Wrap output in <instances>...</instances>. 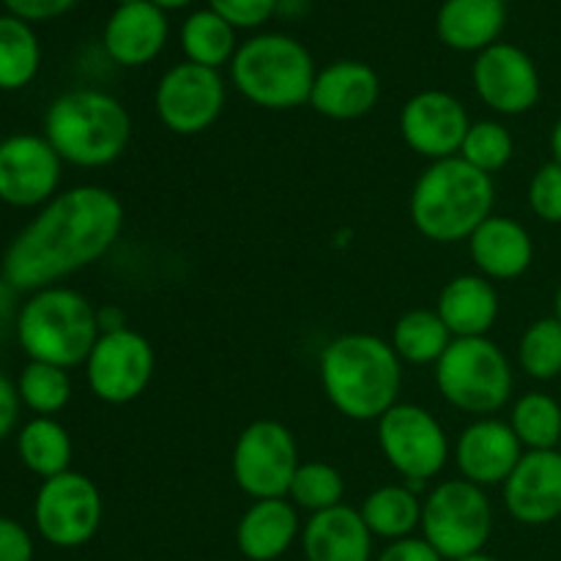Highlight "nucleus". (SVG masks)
I'll use <instances>...</instances> for the list:
<instances>
[{
  "label": "nucleus",
  "mask_w": 561,
  "mask_h": 561,
  "mask_svg": "<svg viewBox=\"0 0 561 561\" xmlns=\"http://www.w3.org/2000/svg\"><path fill=\"white\" fill-rule=\"evenodd\" d=\"M124 206L102 186H75L53 197L11 241L3 277L16 290H44L60 277L91 266L118 239Z\"/></svg>",
  "instance_id": "nucleus-1"
},
{
  "label": "nucleus",
  "mask_w": 561,
  "mask_h": 561,
  "mask_svg": "<svg viewBox=\"0 0 561 561\" xmlns=\"http://www.w3.org/2000/svg\"><path fill=\"white\" fill-rule=\"evenodd\" d=\"M321 381L329 403L343 416L356 422L381 420L398 405V354L376 334H343L323 348Z\"/></svg>",
  "instance_id": "nucleus-2"
},
{
  "label": "nucleus",
  "mask_w": 561,
  "mask_h": 561,
  "mask_svg": "<svg viewBox=\"0 0 561 561\" xmlns=\"http://www.w3.org/2000/svg\"><path fill=\"white\" fill-rule=\"evenodd\" d=\"M496 186L493 179L463 157L433 162L420 175L411 195V219L425 239L438 244L471 239L491 217Z\"/></svg>",
  "instance_id": "nucleus-3"
},
{
  "label": "nucleus",
  "mask_w": 561,
  "mask_h": 561,
  "mask_svg": "<svg viewBox=\"0 0 561 561\" xmlns=\"http://www.w3.org/2000/svg\"><path fill=\"white\" fill-rule=\"evenodd\" d=\"M44 137L66 162L104 168L129 146L131 118L110 93L69 91L49 104Z\"/></svg>",
  "instance_id": "nucleus-4"
},
{
  "label": "nucleus",
  "mask_w": 561,
  "mask_h": 561,
  "mask_svg": "<svg viewBox=\"0 0 561 561\" xmlns=\"http://www.w3.org/2000/svg\"><path fill=\"white\" fill-rule=\"evenodd\" d=\"M16 340L31 362L66 370L88 362L99 340V316L77 290L44 288L22 305Z\"/></svg>",
  "instance_id": "nucleus-5"
},
{
  "label": "nucleus",
  "mask_w": 561,
  "mask_h": 561,
  "mask_svg": "<svg viewBox=\"0 0 561 561\" xmlns=\"http://www.w3.org/2000/svg\"><path fill=\"white\" fill-rule=\"evenodd\" d=\"M230 75L241 96L266 110H294L310 102L316 64L305 44L279 33H263L236 49Z\"/></svg>",
  "instance_id": "nucleus-6"
},
{
  "label": "nucleus",
  "mask_w": 561,
  "mask_h": 561,
  "mask_svg": "<svg viewBox=\"0 0 561 561\" xmlns=\"http://www.w3.org/2000/svg\"><path fill=\"white\" fill-rule=\"evenodd\" d=\"M436 383L455 409L493 414L513 394V370L488 337H455L436 362Z\"/></svg>",
  "instance_id": "nucleus-7"
},
{
  "label": "nucleus",
  "mask_w": 561,
  "mask_h": 561,
  "mask_svg": "<svg viewBox=\"0 0 561 561\" xmlns=\"http://www.w3.org/2000/svg\"><path fill=\"white\" fill-rule=\"evenodd\" d=\"M422 531L438 557L458 561L480 553L491 537V502L469 480L442 482L422 504Z\"/></svg>",
  "instance_id": "nucleus-8"
},
{
  "label": "nucleus",
  "mask_w": 561,
  "mask_h": 561,
  "mask_svg": "<svg viewBox=\"0 0 561 561\" xmlns=\"http://www.w3.org/2000/svg\"><path fill=\"white\" fill-rule=\"evenodd\" d=\"M299 466L296 438L274 420L252 422L233 447V477L255 502L285 499Z\"/></svg>",
  "instance_id": "nucleus-9"
},
{
  "label": "nucleus",
  "mask_w": 561,
  "mask_h": 561,
  "mask_svg": "<svg viewBox=\"0 0 561 561\" xmlns=\"http://www.w3.org/2000/svg\"><path fill=\"white\" fill-rule=\"evenodd\" d=\"M38 531L55 548H80L102 524V493L77 471L44 480L33 507Z\"/></svg>",
  "instance_id": "nucleus-10"
},
{
  "label": "nucleus",
  "mask_w": 561,
  "mask_h": 561,
  "mask_svg": "<svg viewBox=\"0 0 561 561\" xmlns=\"http://www.w3.org/2000/svg\"><path fill=\"white\" fill-rule=\"evenodd\" d=\"M378 444L389 466L411 482L436 477L449 458L442 425L420 405H392L378 420Z\"/></svg>",
  "instance_id": "nucleus-11"
},
{
  "label": "nucleus",
  "mask_w": 561,
  "mask_h": 561,
  "mask_svg": "<svg viewBox=\"0 0 561 561\" xmlns=\"http://www.w3.org/2000/svg\"><path fill=\"white\" fill-rule=\"evenodd\" d=\"M88 383L99 400L113 405L131 403L153 378V348L140 332L113 329L99 334L85 362Z\"/></svg>",
  "instance_id": "nucleus-12"
},
{
  "label": "nucleus",
  "mask_w": 561,
  "mask_h": 561,
  "mask_svg": "<svg viewBox=\"0 0 561 561\" xmlns=\"http://www.w3.org/2000/svg\"><path fill=\"white\" fill-rule=\"evenodd\" d=\"M225 107V85L217 69L197 64H179L159 80V121L175 135H201Z\"/></svg>",
  "instance_id": "nucleus-13"
},
{
  "label": "nucleus",
  "mask_w": 561,
  "mask_h": 561,
  "mask_svg": "<svg viewBox=\"0 0 561 561\" xmlns=\"http://www.w3.org/2000/svg\"><path fill=\"white\" fill-rule=\"evenodd\" d=\"M60 181V157L47 137L14 135L0 142V201L16 208L47 203Z\"/></svg>",
  "instance_id": "nucleus-14"
},
{
  "label": "nucleus",
  "mask_w": 561,
  "mask_h": 561,
  "mask_svg": "<svg viewBox=\"0 0 561 561\" xmlns=\"http://www.w3.org/2000/svg\"><path fill=\"white\" fill-rule=\"evenodd\" d=\"M466 107L447 91H422L400 113V135L411 151L433 159H449L469 135Z\"/></svg>",
  "instance_id": "nucleus-15"
},
{
  "label": "nucleus",
  "mask_w": 561,
  "mask_h": 561,
  "mask_svg": "<svg viewBox=\"0 0 561 561\" xmlns=\"http://www.w3.org/2000/svg\"><path fill=\"white\" fill-rule=\"evenodd\" d=\"M474 88L482 102L502 115H520L540 99V75L515 44H493L474 60Z\"/></svg>",
  "instance_id": "nucleus-16"
},
{
  "label": "nucleus",
  "mask_w": 561,
  "mask_h": 561,
  "mask_svg": "<svg viewBox=\"0 0 561 561\" xmlns=\"http://www.w3.org/2000/svg\"><path fill=\"white\" fill-rule=\"evenodd\" d=\"M504 504L526 526H546L561 518V453H526L504 482Z\"/></svg>",
  "instance_id": "nucleus-17"
},
{
  "label": "nucleus",
  "mask_w": 561,
  "mask_h": 561,
  "mask_svg": "<svg viewBox=\"0 0 561 561\" xmlns=\"http://www.w3.org/2000/svg\"><path fill=\"white\" fill-rule=\"evenodd\" d=\"M524 444L515 436L513 425H504L499 420H480L466 427L458 442V469L463 480L474 485H499L507 482L513 474Z\"/></svg>",
  "instance_id": "nucleus-18"
},
{
  "label": "nucleus",
  "mask_w": 561,
  "mask_h": 561,
  "mask_svg": "<svg viewBox=\"0 0 561 561\" xmlns=\"http://www.w3.org/2000/svg\"><path fill=\"white\" fill-rule=\"evenodd\" d=\"M168 42V16L151 0L118 5L104 25V47L121 66H146Z\"/></svg>",
  "instance_id": "nucleus-19"
},
{
  "label": "nucleus",
  "mask_w": 561,
  "mask_h": 561,
  "mask_svg": "<svg viewBox=\"0 0 561 561\" xmlns=\"http://www.w3.org/2000/svg\"><path fill=\"white\" fill-rule=\"evenodd\" d=\"M381 93L378 75L359 60H337L316 75L310 104L332 121H354L370 113Z\"/></svg>",
  "instance_id": "nucleus-20"
},
{
  "label": "nucleus",
  "mask_w": 561,
  "mask_h": 561,
  "mask_svg": "<svg viewBox=\"0 0 561 561\" xmlns=\"http://www.w3.org/2000/svg\"><path fill=\"white\" fill-rule=\"evenodd\" d=\"M373 535L356 510L337 504L316 513L305 526L307 561H370Z\"/></svg>",
  "instance_id": "nucleus-21"
},
{
  "label": "nucleus",
  "mask_w": 561,
  "mask_h": 561,
  "mask_svg": "<svg viewBox=\"0 0 561 561\" xmlns=\"http://www.w3.org/2000/svg\"><path fill=\"white\" fill-rule=\"evenodd\" d=\"M469 250L474 266L491 279L520 277L535 257V247L524 225L493 214L471 233Z\"/></svg>",
  "instance_id": "nucleus-22"
},
{
  "label": "nucleus",
  "mask_w": 561,
  "mask_h": 561,
  "mask_svg": "<svg viewBox=\"0 0 561 561\" xmlns=\"http://www.w3.org/2000/svg\"><path fill=\"white\" fill-rule=\"evenodd\" d=\"M436 312L455 337H485L499 318V294L485 277L463 274L444 285Z\"/></svg>",
  "instance_id": "nucleus-23"
},
{
  "label": "nucleus",
  "mask_w": 561,
  "mask_h": 561,
  "mask_svg": "<svg viewBox=\"0 0 561 561\" xmlns=\"http://www.w3.org/2000/svg\"><path fill=\"white\" fill-rule=\"evenodd\" d=\"M507 22L504 0H447L438 9L436 31L458 53H482L493 47Z\"/></svg>",
  "instance_id": "nucleus-24"
},
{
  "label": "nucleus",
  "mask_w": 561,
  "mask_h": 561,
  "mask_svg": "<svg viewBox=\"0 0 561 561\" xmlns=\"http://www.w3.org/2000/svg\"><path fill=\"white\" fill-rule=\"evenodd\" d=\"M299 535V515L285 499H261L239 520L236 542L250 561H274L294 546Z\"/></svg>",
  "instance_id": "nucleus-25"
},
{
  "label": "nucleus",
  "mask_w": 561,
  "mask_h": 561,
  "mask_svg": "<svg viewBox=\"0 0 561 561\" xmlns=\"http://www.w3.org/2000/svg\"><path fill=\"white\" fill-rule=\"evenodd\" d=\"M362 518H365L370 535L383 540H405L411 531L422 524V504L409 488L383 485L373 491L362 504Z\"/></svg>",
  "instance_id": "nucleus-26"
},
{
  "label": "nucleus",
  "mask_w": 561,
  "mask_h": 561,
  "mask_svg": "<svg viewBox=\"0 0 561 561\" xmlns=\"http://www.w3.org/2000/svg\"><path fill=\"white\" fill-rule=\"evenodd\" d=\"M20 458L33 474L44 477H58L69 471L71 463V438L64 425H58L49 416H38V420L27 422L20 433Z\"/></svg>",
  "instance_id": "nucleus-27"
},
{
  "label": "nucleus",
  "mask_w": 561,
  "mask_h": 561,
  "mask_svg": "<svg viewBox=\"0 0 561 561\" xmlns=\"http://www.w3.org/2000/svg\"><path fill=\"white\" fill-rule=\"evenodd\" d=\"M181 47H184L190 64L219 69L236 55V27L214 14L211 9L195 11L192 16H186L184 27H181Z\"/></svg>",
  "instance_id": "nucleus-28"
},
{
  "label": "nucleus",
  "mask_w": 561,
  "mask_h": 561,
  "mask_svg": "<svg viewBox=\"0 0 561 561\" xmlns=\"http://www.w3.org/2000/svg\"><path fill=\"white\" fill-rule=\"evenodd\" d=\"M42 49L20 16H0V91H20L36 77Z\"/></svg>",
  "instance_id": "nucleus-29"
},
{
  "label": "nucleus",
  "mask_w": 561,
  "mask_h": 561,
  "mask_svg": "<svg viewBox=\"0 0 561 561\" xmlns=\"http://www.w3.org/2000/svg\"><path fill=\"white\" fill-rule=\"evenodd\" d=\"M453 334L444 327L438 312L433 310H411L394 323L392 345L394 354L403 356L405 362L414 365H431L444 356V351L453 343Z\"/></svg>",
  "instance_id": "nucleus-30"
},
{
  "label": "nucleus",
  "mask_w": 561,
  "mask_h": 561,
  "mask_svg": "<svg viewBox=\"0 0 561 561\" xmlns=\"http://www.w3.org/2000/svg\"><path fill=\"white\" fill-rule=\"evenodd\" d=\"M513 431L529 449H557L561 442V405L542 392L526 394L513 411Z\"/></svg>",
  "instance_id": "nucleus-31"
},
{
  "label": "nucleus",
  "mask_w": 561,
  "mask_h": 561,
  "mask_svg": "<svg viewBox=\"0 0 561 561\" xmlns=\"http://www.w3.org/2000/svg\"><path fill=\"white\" fill-rule=\"evenodd\" d=\"M20 398L27 409L47 416L64 409L71 398V381L64 367L31 362L20 376Z\"/></svg>",
  "instance_id": "nucleus-32"
},
{
  "label": "nucleus",
  "mask_w": 561,
  "mask_h": 561,
  "mask_svg": "<svg viewBox=\"0 0 561 561\" xmlns=\"http://www.w3.org/2000/svg\"><path fill=\"white\" fill-rule=\"evenodd\" d=\"M520 365L537 381H551L561 373V321L542 318L520 337Z\"/></svg>",
  "instance_id": "nucleus-33"
},
{
  "label": "nucleus",
  "mask_w": 561,
  "mask_h": 561,
  "mask_svg": "<svg viewBox=\"0 0 561 561\" xmlns=\"http://www.w3.org/2000/svg\"><path fill=\"white\" fill-rule=\"evenodd\" d=\"M290 499H294L299 507L310 510L312 515L323 513V510H332L343 502L345 482L334 466L329 463H301L296 471L294 482H290Z\"/></svg>",
  "instance_id": "nucleus-34"
},
{
  "label": "nucleus",
  "mask_w": 561,
  "mask_h": 561,
  "mask_svg": "<svg viewBox=\"0 0 561 561\" xmlns=\"http://www.w3.org/2000/svg\"><path fill=\"white\" fill-rule=\"evenodd\" d=\"M460 151H463L466 162L491 175L513 159L515 142L513 135L496 121H477L469 126V135H466Z\"/></svg>",
  "instance_id": "nucleus-35"
},
{
  "label": "nucleus",
  "mask_w": 561,
  "mask_h": 561,
  "mask_svg": "<svg viewBox=\"0 0 561 561\" xmlns=\"http://www.w3.org/2000/svg\"><path fill=\"white\" fill-rule=\"evenodd\" d=\"M529 206L542 222H561V164L548 162L535 173L529 186Z\"/></svg>",
  "instance_id": "nucleus-36"
},
{
  "label": "nucleus",
  "mask_w": 561,
  "mask_h": 561,
  "mask_svg": "<svg viewBox=\"0 0 561 561\" xmlns=\"http://www.w3.org/2000/svg\"><path fill=\"white\" fill-rule=\"evenodd\" d=\"M214 14L233 27H257L274 14L277 0H208Z\"/></svg>",
  "instance_id": "nucleus-37"
},
{
  "label": "nucleus",
  "mask_w": 561,
  "mask_h": 561,
  "mask_svg": "<svg viewBox=\"0 0 561 561\" xmlns=\"http://www.w3.org/2000/svg\"><path fill=\"white\" fill-rule=\"evenodd\" d=\"M0 561H33V540L11 518H0Z\"/></svg>",
  "instance_id": "nucleus-38"
},
{
  "label": "nucleus",
  "mask_w": 561,
  "mask_h": 561,
  "mask_svg": "<svg viewBox=\"0 0 561 561\" xmlns=\"http://www.w3.org/2000/svg\"><path fill=\"white\" fill-rule=\"evenodd\" d=\"M9 5V11L20 20H53V16L66 14L69 9H75L77 0H3Z\"/></svg>",
  "instance_id": "nucleus-39"
},
{
  "label": "nucleus",
  "mask_w": 561,
  "mask_h": 561,
  "mask_svg": "<svg viewBox=\"0 0 561 561\" xmlns=\"http://www.w3.org/2000/svg\"><path fill=\"white\" fill-rule=\"evenodd\" d=\"M376 561H444V559L438 557V551L427 540L405 537V540H394L392 546L383 548V553Z\"/></svg>",
  "instance_id": "nucleus-40"
},
{
  "label": "nucleus",
  "mask_w": 561,
  "mask_h": 561,
  "mask_svg": "<svg viewBox=\"0 0 561 561\" xmlns=\"http://www.w3.org/2000/svg\"><path fill=\"white\" fill-rule=\"evenodd\" d=\"M16 294L20 290L11 288L5 277H0V351L9 345L11 334H16V321H20L22 310V307H16Z\"/></svg>",
  "instance_id": "nucleus-41"
},
{
  "label": "nucleus",
  "mask_w": 561,
  "mask_h": 561,
  "mask_svg": "<svg viewBox=\"0 0 561 561\" xmlns=\"http://www.w3.org/2000/svg\"><path fill=\"white\" fill-rule=\"evenodd\" d=\"M20 416V389L0 373V442L14 431Z\"/></svg>",
  "instance_id": "nucleus-42"
},
{
  "label": "nucleus",
  "mask_w": 561,
  "mask_h": 561,
  "mask_svg": "<svg viewBox=\"0 0 561 561\" xmlns=\"http://www.w3.org/2000/svg\"><path fill=\"white\" fill-rule=\"evenodd\" d=\"M551 151H553V162L561 164V118L553 126V135H551Z\"/></svg>",
  "instance_id": "nucleus-43"
},
{
  "label": "nucleus",
  "mask_w": 561,
  "mask_h": 561,
  "mask_svg": "<svg viewBox=\"0 0 561 561\" xmlns=\"http://www.w3.org/2000/svg\"><path fill=\"white\" fill-rule=\"evenodd\" d=\"M151 3L159 5L162 11H168V9H184V5L195 3V0H151Z\"/></svg>",
  "instance_id": "nucleus-44"
},
{
  "label": "nucleus",
  "mask_w": 561,
  "mask_h": 561,
  "mask_svg": "<svg viewBox=\"0 0 561 561\" xmlns=\"http://www.w3.org/2000/svg\"><path fill=\"white\" fill-rule=\"evenodd\" d=\"M458 561H496L493 557H488V553H471V557H466V559H458Z\"/></svg>",
  "instance_id": "nucleus-45"
},
{
  "label": "nucleus",
  "mask_w": 561,
  "mask_h": 561,
  "mask_svg": "<svg viewBox=\"0 0 561 561\" xmlns=\"http://www.w3.org/2000/svg\"><path fill=\"white\" fill-rule=\"evenodd\" d=\"M557 318L561 321V285H559V290H557Z\"/></svg>",
  "instance_id": "nucleus-46"
},
{
  "label": "nucleus",
  "mask_w": 561,
  "mask_h": 561,
  "mask_svg": "<svg viewBox=\"0 0 561 561\" xmlns=\"http://www.w3.org/2000/svg\"><path fill=\"white\" fill-rule=\"evenodd\" d=\"M126 3H137V0H118V5H126Z\"/></svg>",
  "instance_id": "nucleus-47"
}]
</instances>
